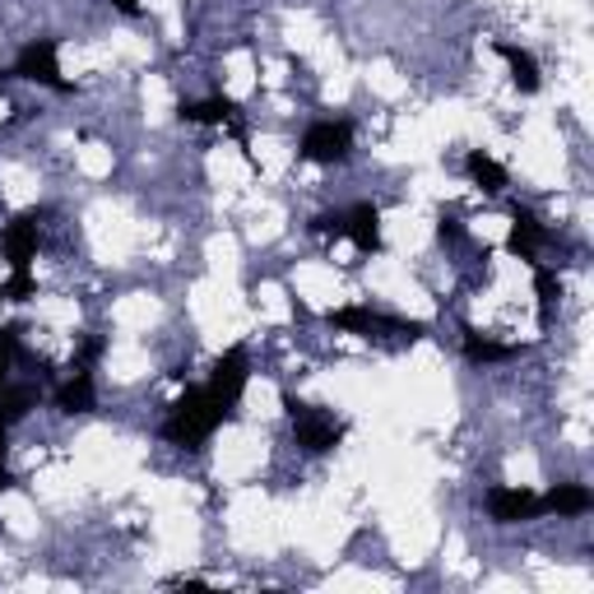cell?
<instances>
[{"instance_id":"obj_17","label":"cell","mask_w":594,"mask_h":594,"mask_svg":"<svg viewBox=\"0 0 594 594\" xmlns=\"http://www.w3.org/2000/svg\"><path fill=\"white\" fill-rule=\"evenodd\" d=\"M464 358H470V363H506V358H515V349L487 340L479 330H464Z\"/></svg>"},{"instance_id":"obj_22","label":"cell","mask_w":594,"mask_h":594,"mask_svg":"<svg viewBox=\"0 0 594 594\" xmlns=\"http://www.w3.org/2000/svg\"><path fill=\"white\" fill-rule=\"evenodd\" d=\"M102 358V340H84V349H80V358H74V372H89L93 363Z\"/></svg>"},{"instance_id":"obj_24","label":"cell","mask_w":594,"mask_h":594,"mask_svg":"<svg viewBox=\"0 0 594 594\" xmlns=\"http://www.w3.org/2000/svg\"><path fill=\"white\" fill-rule=\"evenodd\" d=\"M112 6H117L121 14H135V10H140V0H112Z\"/></svg>"},{"instance_id":"obj_3","label":"cell","mask_w":594,"mask_h":594,"mask_svg":"<svg viewBox=\"0 0 594 594\" xmlns=\"http://www.w3.org/2000/svg\"><path fill=\"white\" fill-rule=\"evenodd\" d=\"M283 409H289V419H293V436H298V446L306 455H330L334 446L344 442V423L340 419H330L325 409L316 404H302V400H283Z\"/></svg>"},{"instance_id":"obj_21","label":"cell","mask_w":594,"mask_h":594,"mask_svg":"<svg viewBox=\"0 0 594 594\" xmlns=\"http://www.w3.org/2000/svg\"><path fill=\"white\" fill-rule=\"evenodd\" d=\"M312 232H316V238H344V214H321V219H312Z\"/></svg>"},{"instance_id":"obj_11","label":"cell","mask_w":594,"mask_h":594,"mask_svg":"<svg viewBox=\"0 0 594 594\" xmlns=\"http://www.w3.org/2000/svg\"><path fill=\"white\" fill-rule=\"evenodd\" d=\"M594 506V493L585 483H557V487H548L544 497H538V511L544 515H585Z\"/></svg>"},{"instance_id":"obj_10","label":"cell","mask_w":594,"mask_h":594,"mask_svg":"<svg viewBox=\"0 0 594 594\" xmlns=\"http://www.w3.org/2000/svg\"><path fill=\"white\" fill-rule=\"evenodd\" d=\"M548 242V228L538 223L530 210H521V204H515L511 210V238H506V251L511 255H521V261H534V251Z\"/></svg>"},{"instance_id":"obj_5","label":"cell","mask_w":594,"mask_h":594,"mask_svg":"<svg viewBox=\"0 0 594 594\" xmlns=\"http://www.w3.org/2000/svg\"><path fill=\"white\" fill-rule=\"evenodd\" d=\"M246 376H251V358H246V349L242 344H232L219 363L210 368V381H204V391H210L228 413L238 409V400H242V391H246Z\"/></svg>"},{"instance_id":"obj_8","label":"cell","mask_w":594,"mask_h":594,"mask_svg":"<svg viewBox=\"0 0 594 594\" xmlns=\"http://www.w3.org/2000/svg\"><path fill=\"white\" fill-rule=\"evenodd\" d=\"M487 515H493L497 525H521V521H538V497L525 493V487H493L487 493Z\"/></svg>"},{"instance_id":"obj_9","label":"cell","mask_w":594,"mask_h":594,"mask_svg":"<svg viewBox=\"0 0 594 594\" xmlns=\"http://www.w3.org/2000/svg\"><path fill=\"white\" fill-rule=\"evenodd\" d=\"M344 238L363 255L381 251V210L376 204H353V210H344Z\"/></svg>"},{"instance_id":"obj_13","label":"cell","mask_w":594,"mask_h":594,"mask_svg":"<svg viewBox=\"0 0 594 594\" xmlns=\"http://www.w3.org/2000/svg\"><path fill=\"white\" fill-rule=\"evenodd\" d=\"M61 413H93L98 409V391H93V372H70L57 391Z\"/></svg>"},{"instance_id":"obj_16","label":"cell","mask_w":594,"mask_h":594,"mask_svg":"<svg viewBox=\"0 0 594 594\" xmlns=\"http://www.w3.org/2000/svg\"><path fill=\"white\" fill-rule=\"evenodd\" d=\"M38 404V385H0V423H19L23 419V413H29Z\"/></svg>"},{"instance_id":"obj_14","label":"cell","mask_w":594,"mask_h":594,"mask_svg":"<svg viewBox=\"0 0 594 594\" xmlns=\"http://www.w3.org/2000/svg\"><path fill=\"white\" fill-rule=\"evenodd\" d=\"M182 121H191V125H228V121H238V102L232 98L182 102Z\"/></svg>"},{"instance_id":"obj_2","label":"cell","mask_w":594,"mask_h":594,"mask_svg":"<svg viewBox=\"0 0 594 594\" xmlns=\"http://www.w3.org/2000/svg\"><path fill=\"white\" fill-rule=\"evenodd\" d=\"M330 325L349 330V334H363V340H400V344H413V340H423L427 334V325L372 312V306H340V312H330Z\"/></svg>"},{"instance_id":"obj_25","label":"cell","mask_w":594,"mask_h":594,"mask_svg":"<svg viewBox=\"0 0 594 594\" xmlns=\"http://www.w3.org/2000/svg\"><path fill=\"white\" fill-rule=\"evenodd\" d=\"M6 487H14V474L6 470V464H0V493H6Z\"/></svg>"},{"instance_id":"obj_20","label":"cell","mask_w":594,"mask_h":594,"mask_svg":"<svg viewBox=\"0 0 594 594\" xmlns=\"http://www.w3.org/2000/svg\"><path fill=\"white\" fill-rule=\"evenodd\" d=\"M0 293H6V302H23V298H33V274H29V270H14V274H10V283H6Z\"/></svg>"},{"instance_id":"obj_4","label":"cell","mask_w":594,"mask_h":594,"mask_svg":"<svg viewBox=\"0 0 594 594\" xmlns=\"http://www.w3.org/2000/svg\"><path fill=\"white\" fill-rule=\"evenodd\" d=\"M14 80H33V84H47V89H57V93H70L74 84L70 80H61V61H57V42L51 38H38V42H29L14 57Z\"/></svg>"},{"instance_id":"obj_26","label":"cell","mask_w":594,"mask_h":594,"mask_svg":"<svg viewBox=\"0 0 594 594\" xmlns=\"http://www.w3.org/2000/svg\"><path fill=\"white\" fill-rule=\"evenodd\" d=\"M6 446H10V427L0 423V455H6Z\"/></svg>"},{"instance_id":"obj_7","label":"cell","mask_w":594,"mask_h":594,"mask_svg":"<svg viewBox=\"0 0 594 594\" xmlns=\"http://www.w3.org/2000/svg\"><path fill=\"white\" fill-rule=\"evenodd\" d=\"M38 242H42L38 214H19L14 223H6V232H0V251H6L10 270H29L33 255H38Z\"/></svg>"},{"instance_id":"obj_23","label":"cell","mask_w":594,"mask_h":594,"mask_svg":"<svg viewBox=\"0 0 594 594\" xmlns=\"http://www.w3.org/2000/svg\"><path fill=\"white\" fill-rule=\"evenodd\" d=\"M436 238H442V242H460V238H464V228H460L455 219H442V228H436Z\"/></svg>"},{"instance_id":"obj_19","label":"cell","mask_w":594,"mask_h":594,"mask_svg":"<svg viewBox=\"0 0 594 594\" xmlns=\"http://www.w3.org/2000/svg\"><path fill=\"white\" fill-rule=\"evenodd\" d=\"M14 353H19V325H6L0 330V385L10 381V368H14Z\"/></svg>"},{"instance_id":"obj_6","label":"cell","mask_w":594,"mask_h":594,"mask_svg":"<svg viewBox=\"0 0 594 594\" xmlns=\"http://www.w3.org/2000/svg\"><path fill=\"white\" fill-rule=\"evenodd\" d=\"M353 153V125L349 121H316L302 135V159L306 163H344Z\"/></svg>"},{"instance_id":"obj_15","label":"cell","mask_w":594,"mask_h":594,"mask_svg":"<svg viewBox=\"0 0 594 594\" xmlns=\"http://www.w3.org/2000/svg\"><path fill=\"white\" fill-rule=\"evenodd\" d=\"M464 172L474 177V182L487 191V195H497V191H506V168L497 163V159H487L483 149H474L470 159H464Z\"/></svg>"},{"instance_id":"obj_18","label":"cell","mask_w":594,"mask_h":594,"mask_svg":"<svg viewBox=\"0 0 594 594\" xmlns=\"http://www.w3.org/2000/svg\"><path fill=\"white\" fill-rule=\"evenodd\" d=\"M534 293H538V321L548 325V321H553V306H557V298H562V283H557V274L538 265V270H534Z\"/></svg>"},{"instance_id":"obj_1","label":"cell","mask_w":594,"mask_h":594,"mask_svg":"<svg viewBox=\"0 0 594 594\" xmlns=\"http://www.w3.org/2000/svg\"><path fill=\"white\" fill-rule=\"evenodd\" d=\"M232 419V413L204 391V385H187L182 400H172L168 419H163V436L172 446H187V451H200L210 436Z\"/></svg>"},{"instance_id":"obj_12","label":"cell","mask_w":594,"mask_h":594,"mask_svg":"<svg viewBox=\"0 0 594 594\" xmlns=\"http://www.w3.org/2000/svg\"><path fill=\"white\" fill-rule=\"evenodd\" d=\"M497 57L511 66V84L521 89V93H538V84H544V74H538V61L530 57L525 47H515V42H497Z\"/></svg>"}]
</instances>
